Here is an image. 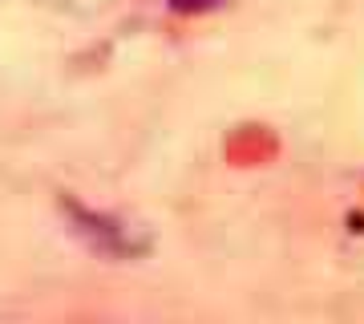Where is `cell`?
Wrapping results in <instances>:
<instances>
[{
    "instance_id": "6da1fadb",
    "label": "cell",
    "mask_w": 364,
    "mask_h": 324,
    "mask_svg": "<svg viewBox=\"0 0 364 324\" xmlns=\"http://www.w3.org/2000/svg\"><path fill=\"white\" fill-rule=\"evenodd\" d=\"M170 4H174L178 13H198V9H215L219 0H170Z\"/></svg>"
}]
</instances>
